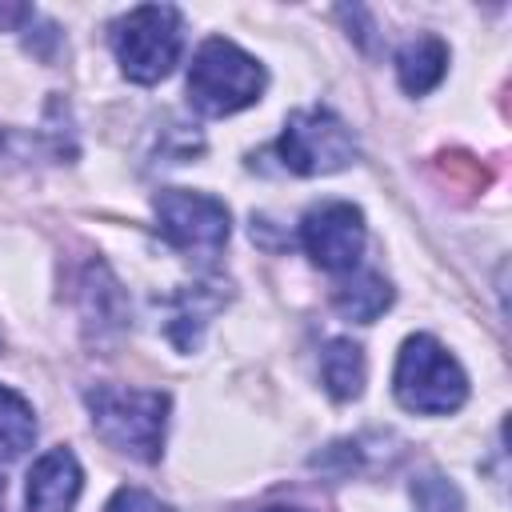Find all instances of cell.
I'll return each mask as SVG.
<instances>
[{"instance_id":"2","label":"cell","mask_w":512,"mask_h":512,"mask_svg":"<svg viewBox=\"0 0 512 512\" xmlns=\"http://www.w3.org/2000/svg\"><path fill=\"white\" fill-rule=\"evenodd\" d=\"M264 92V68L224 36H212L196 48L188 68V100L204 116H232L256 104Z\"/></svg>"},{"instance_id":"1","label":"cell","mask_w":512,"mask_h":512,"mask_svg":"<svg viewBox=\"0 0 512 512\" xmlns=\"http://www.w3.org/2000/svg\"><path fill=\"white\" fill-rule=\"evenodd\" d=\"M88 412H92V424L96 432L152 464L160 460V448H164V424H168V396L156 392V388H116V384H96L88 392Z\"/></svg>"},{"instance_id":"4","label":"cell","mask_w":512,"mask_h":512,"mask_svg":"<svg viewBox=\"0 0 512 512\" xmlns=\"http://www.w3.org/2000/svg\"><path fill=\"white\" fill-rule=\"evenodd\" d=\"M112 48L128 80L136 84H156L164 80L184 48L180 32V12L172 4H140L128 16L116 20L112 28Z\"/></svg>"},{"instance_id":"8","label":"cell","mask_w":512,"mask_h":512,"mask_svg":"<svg viewBox=\"0 0 512 512\" xmlns=\"http://www.w3.org/2000/svg\"><path fill=\"white\" fill-rule=\"evenodd\" d=\"M84 472L68 448H48L28 472V512H72Z\"/></svg>"},{"instance_id":"5","label":"cell","mask_w":512,"mask_h":512,"mask_svg":"<svg viewBox=\"0 0 512 512\" xmlns=\"http://www.w3.org/2000/svg\"><path fill=\"white\" fill-rule=\"evenodd\" d=\"M276 152L284 168L296 176H328L356 160V140L344 128V120L332 116L328 108H304L288 116Z\"/></svg>"},{"instance_id":"15","label":"cell","mask_w":512,"mask_h":512,"mask_svg":"<svg viewBox=\"0 0 512 512\" xmlns=\"http://www.w3.org/2000/svg\"><path fill=\"white\" fill-rule=\"evenodd\" d=\"M264 512H300V508H264Z\"/></svg>"},{"instance_id":"14","label":"cell","mask_w":512,"mask_h":512,"mask_svg":"<svg viewBox=\"0 0 512 512\" xmlns=\"http://www.w3.org/2000/svg\"><path fill=\"white\" fill-rule=\"evenodd\" d=\"M24 20H32V8L28 4H0V32H12Z\"/></svg>"},{"instance_id":"12","label":"cell","mask_w":512,"mask_h":512,"mask_svg":"<svg viewBox=\"0 0 512 512\" xmlns=\"http://www.w3.org/2000/svg\"><path fill=\"white\" fill-rule=\"evenodd\" d=\"M36 436V416H32V404L12 392L8 384H0V456L12 460L20 456Z\"/></svg>"},{"instance_id":"6","label":"cell","mask_w":512,"mask_h":512,"mask_svg":"<svg viewBox=\"0 0 512 512\" xmlns=\"http://www.w3.org/2000/svg\"><path fill=\"white\" fill-rule=\"evenodd\" d=\"M160 232L172 248L180 252H196V256H216L228 244V228L232 216L224 208V200L208 196V192H188V188H164L152 200Z\"/></svg>"},{"instance_id":"3","label":"cell","mask_w":512,"mask_h":512,"mask_svg":"<svg viewBox=\"0 0 512 512\" xmlns=\"http://www.w3.org/2000/svg\"><path fill=\"white\" fill-rule=\"evenodd\" d=\"M392 392L408 412L444 416V412H456L468 400V376L456 364V356L444 352L440 340L420 332V336H408L400 344Z\"/></svg>"},{"instance_id":"11","label":"cell","mask_w":512,"mask_h":512,"mask_svg":"<svg viewBox=\"0 0 512 512\" xmlns=\"http://www.w3.org/2000/svg\"><path fill=\"white\" fill-rule=\"evenodd\" d=\"M320 376H324V388L336 400L360 396V388H364V352H360V344H352L344 336L328 340V348L320 356Z\"/></svg>"},{"instance_id":"7","label":"cell","mask_w":512,"mask_h":512,"mask_svg":"<svg viewBox=\"0 0 512 512\" xmlns=\"http://www.w3.org/2000/svg\"><path fill=\"white\" fill-rule=\"evenodd\" d=\"M300 244L324 272H352L364 252V216L348 200H328L304 212Z\"/></svg>"},{"instance_id":"13","label":"cell","mask_w":512,"mask_h":512,"mask_svg":"<svg viewBox=\"0 0 512 512\" xmlns=\"http://www.w3.org/2000/svg\"><path fill=\"white\" fill-rule=\"evenodd\" d=\"M104 512H172L168 504H160L152 492H144V488H120L112 500H108V508Z\"/></svg>"},{"instance_id":"9","label":"cell","mask_w":512,"mask_h":512,"mask_svg":"<svg viewBox=\"0 0 512 512\" xmlns=\"http://www.w3.org/2000/svg\"><path fill=\"white\" fill-rule=\"evenodd\" d=\"M448 72V44L440 36H416L396 52V76L400 88L412 96L432 92Z\"/></svg>"},{"instance_id":"10","label":"cell","mask_w":512,"mask_h":512,"mask_svg":"<svg viewBox=\"0 0 512 512\" xmlns=\"http://www.w3.org/2000/svg\"><path fill=\"white\" fill-rule=\"evenodd\" d=\"M332 304L348 316V320H356V324H372L388 304H392V288H388V280L380 276V272H352L336 292H332Z\"/></svg>"}]
</instances>
